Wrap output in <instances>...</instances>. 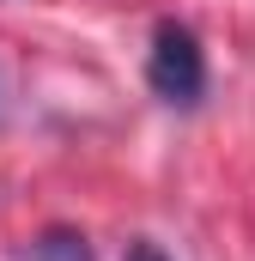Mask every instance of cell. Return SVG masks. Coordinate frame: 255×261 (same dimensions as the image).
<instances>
[{"label":"cell","instance_id":"1","mask_svg":"<svg viewBox=\"0 0 255 261\" xmlns=\"http://www.w3.org/2000/svg\"><path fill=\"white\" fill-rule=\"evenodd\" d=\"M146 85L170 110H194L207 97V49H200V37L183 18H158L152 55H146Z\"/></svg>","mask_w":255,"mask_h":261},{"label":"cell","instance_id":"2","mask_svg":"<svg viewBox=\"0 0 255 261\" xmlns=\"http://www.w3.org/2000/svg\"><path fill=\"white\" fill-rule=\"evenodd\" d=\"M24 255H31V261H91V243H85L79 231L55 225V231H43V237H37Z\"/></svg>","mask_w":255,"mask_h":261},{"label":"cell","instance_id":"3","mask_svg":"<svg viewBox=\"0 0 255 261\" xmlns=\"http://www.w3.org/2000/svg\"><path fill=\"white\" fill-rule=\"evenodd\" d=\"M122 261H170V255H164V249H158L152 237H134V243L122 249Z\"/></svg>","mask_w":255,"mask_h":261}]
</instances>
